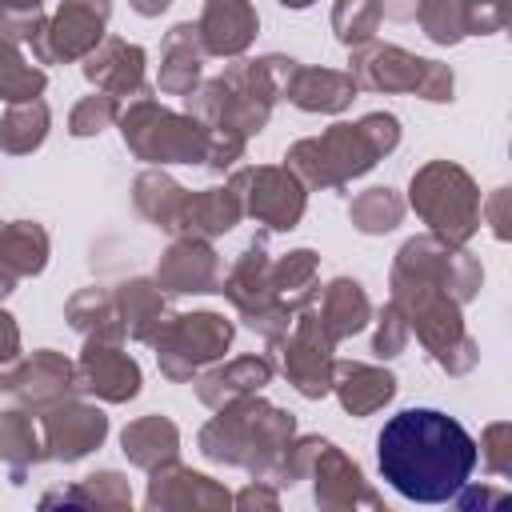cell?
Instances as JSON below:
<instances>
[{"label":"cell","instance_id":"6da1fadb","mask_svg":"<svg viewBox=\"0 0 512 512\" xmlns=\"http://www.w3.org/2000/svg\"><path fill=\"white\" fill-rule=\"evenodd\" d=\"M380 476L416 504H448L476 468V440L436 408H404L376 436Z\"/></svg>","mask_w":512,"mask_h":512},{"label":"cell","instance_id":"7a4b0ae2","mask_svg":"<svg viewBox=\"0 0 512 512\" xmlns=\"http://www.w3.org/2000/svg\"><path fill=\"white\" fill-rule=\"evenodd\" d=\"M292 72H296V60L280 52H268L256 60H232L220 76L200 80L184 96V112L208 128H236L244 136H256L264 132L276 100H284Z\"/></svg>","mask_w":512,"mask_h":512},{"label":"cell","instance_id":"3957f363","mask_svg":"<svg viewBox=\"0 0 512 512\" xmlns=\"http://www.w3.org/2000/svg\"><path fill=\"white\" fill-rule=\"evenodd\" d=\"M400 144V120L392 112H368L356 124H332L320 136H304L288 144L284 168L304 184V188H344L360 180L364 172L376 168L388 152Z\"/></svg>","mask_w":512,"mask_h":512},{"label":"cell","instance_id":"277c9868","mask_svg":"<svg viewBox=\"0 0 512 512\" xmlns=\"http://www.w3.org/2000/svg\"><path fill=\"white\" fill-rule=\"evenodd\" d=\"M292 436H296V416L252 392L216 408V416L200 428L196 448L212 464L244 468L252 480H272Z\"/></svg>","mask_w":512,"mask_h":512},{"label":"cell","instance_id":"5b68a950","mask_svg":"<svg viewBox=\"0 0 512 512\" xmlns=\"http://www.w3.org/2000/svg\"><path fill=\"white\" fill-rule=\"evenodd\" d=\"M388 288H392V304L400 308L408 332H416L424 352L448 376H468L480 360V344L464 328V316H460L464 304H456L440 284L400 276V272H388Z\"/></svg>","mask_w":512,"mask_h":512},{"label":"cell","instance_id":"8992f818","mask_svg":"<svg viewBox=\"0 0 512 512\" xmlns=\"http://www.w3.org/2000/svg\"><path fill=\"white\" fill-rule=\"evenodd\" d=\"M408 204L444 244H468L480 228L484 204L468 168L452 160H428L408 180Z\"/></svg>","mask_w":512,"mask_h":512},{"label":"cell","instance_id":"52a82bcc","mask_svg":"<svg viewBox=\"0 0 512 512\" xmlns=\"http://www.w3.org/2000/svg\"><path fill=\"white\" fill-rule=\"evenodd\" d=\"M120 136L136 160L148 168L164 164H204L208 152V124L188 112H172L152 96H136L116 116Z\"/></svg>","mask_w":512,"mask_h":512},{"label":"cell","instance_id":"ba28073f","mask_svg":"<svg viewBox=\"0 0 512 512\" xmlns=\"http://www.w3.org/2000/svg\"><path fill=\"white\" fill-rule=\"evenodd\" d=\"M348 76L364 92H412L428 104H448L456 92V76L440 60H424L400 44H356L348 48Z\"/></svg>","mask_w":512,"mask_h":512},{"label":"cell","instance_id":"9c48e42d","mask_svg":"<svg viewBox=\"0 0 512 512\" xmlns=\"http://www.w3.org/2000/svg\"><path fill=\"white\" fill-rule=\"evenodd\" d=\"M220 292H224L228 304L240 312L244 328L256 332V336H264L268 344H276V340L288 332L292 316H296V308H292L288 300H280L276 288H272V260H268L264 236H256V240L232 260V268L220 276Z\"/></svg>","mask_w":512,"mask_h":512},{"label":"cell","instance_id":"30bf717a","mask_svg":"<svg viewBox=\"0 0 512 512\" xmlns=\"http://www.w3.org/2000/svg\"><path fill=\"white\" fill-rule=\"evenodd\" d=\"M232 320H224V312H172L160 332L152 336L156 348V364L160 376H168L172 384H188L196 380V372L204 364L224 360V352L232 348Z\"/></svg>","mask_w":512,"mask_h":512},{"label":"cell","instance_id":"8fae6325","mask_svg":"<svg viewBox=\"0 0 512 512\" xmlns=\"http://www.w3.org/2000/svg\"><path fill=\"white\" fill-rule=\"evenodd\" d=\"M228 188L236 192L244 216H252L268 232H292L304 220L308 188L284 164H248V168H236L228 176Z\"/></svg>","mask_w":512,"mask_h":512},{"label":"cell","instance_id":"7c38bea8","mask_svg":"<svg viewBox=\"0 0 512 512\" xmlns=\"http://www.w3.org/2000/svg\"><path fill=\"white\" fill-rule=\"evenodd\" d=\"M392 272L416 276V280H428V284H440L456 304L476 300V292L484 284V268L468 252V244H444L432 232L404 240L400 252H396V260H392Z\"/></svg>","mask_w":512,"mask_h":512},{"label":"cell","instance_id":"4fadbf2b","mask_svg":"<svg viewBox=\"0 0 512 512\" xmlns=\"http://www.w3.org/2000/svg\"><path fill=\"white\" fill-rule=\"evenodd\" d=\"M112 0H60L52 16L40 20V28L24 40L36 56V64H72L84 60L108 32Z\"/></svg>","mask_w":512,"mask_h":512},{"label":"cell","instance_id":"5bb4252c","mask_svg":"<svg viewBox=\"0 0 512 512\" xmlns=\"http://www.w3.org/2000/svg\"><path fill=\"white\" fill-rule=\"evenodd\" d=\"M280 352V368L288 376V384L304 396V400H320L332 392V352H336V340L320 328V316L312 304L296 308L288 332L272 344Z\"/></svg>","mask_w":512,"mask_h":512},{"label":"cell","instance_id":"9a60e30c","mask_svg":"<svg viewBox=\"0 0 512 512\" xmlns=\"http://www.w3.org/2000/svg\"><path fill=\"white\" fill-rule=\"evenodd\" d=\"M304 480H312V500L320 512H356V508H380V492L364 480L360 464L344 456L332 440H316Z\"/></svg>","mask_w":512,"mask_h":512},{"label":"cell","instance_id":"2e32d148","mask_svg":"<svg viewBox=\"0 0 512 512\" xmlns=\"http://www.w3.org/2000/svg\"><path fill=\"white\" fill-rule=\"evenodd\" d=\"M0 392L16 396L20 408H28L32 416H40L44 408L76 396V364L64 352L40 348V352L20 356L16 364H8L0 372Z\"/></svg>","mask_w":512,"mask_h":512},{"label":"cell","instance_id":"e0dca14e","mask_svg":"<svg viewBox=\"0 0 512 512\" xmlns=\"http://www.w3.org/2000/svg\"><path fill=\"white\" fill-rule=\"evenodd\" d=\"M40 436H44V456L56 464H76L88 452H96L108 436V416L88 404V400H60L40 412Z\"/></svg>","mask_w":512,"mask_h":512},{"label":"cell","instance_id":"ac0fdd59","mask_svg":"<svg viewBox=\"0 0 512 512\" xmlns=\"http://www.w3.org/2000/svg\"><path fill=\"white\" fill-rule=\"evenodd\" d=\"M140 364L120 348V340H84L76 360V392L104 404H128L140 396Z\"/></svg>","mask_w":512,"mask_h":512},{"label":"cell","instance_id":"d6986e66","mask_svg":"<svg viewBox=\"0 0 512 512\" xmlns=\"http://www.w3.org/2000/svg\"><path fill=\"white\" fill-rule=\"evenodd\" d=\"M148 492H144V504L152 512H216V508H228L232 504V492L224 484H216L212 476L204 472H192L188 464H180L176 456L156 464L148 472Z\"/></svg>","mask_w":512,"mask_h":512},{"label":"cell","instance_id":"ffe728a7","mask_svg":"<svg viewBox=\"0 0 512 512\" xmlns=\"http://www.w3.org/2000/svg\"><path fill=\"white\" fill-rule=\"evenodd\" d=\"M220 276H224V264H220L212 240L176 236L168 244V252L160 256L152 280L168 296H204V292H220Z\"/></svg>","mask_w":512,"mask_h":512},{"label":"cell","instance_id":"44dd1931","mask_svg":"<svg viewBox=\"0 0 512 512\" xmlns=\"http://www.w3.org/2000/svg\"><path fill=\"white\" fill-rule=\"evenodd\" d=\"M144 64H148V56L140 44H128L120 36H104L80 60V72L88 84H96V92H108L116 100H136V96H148Z\"/></svg>","mask_w":512,"mask_h":512},{"label":"cell","instance_id":"7402d4cb","mask_svg":"<svg viewBox=\"0 0 512 512\" xmlns=\"http://www.w3.org/2000/svg\"><path fill=\"white\" fill-rule=\"evenodd\" d=\"M196 32H200V44L208 56L236 60L252 48V40L260 32L256 4L252 0H204Z\"/></svg>","mask_w":512,"mask_h":512},{"label":"cell","instance_id":"603a6c76","mask_svg":"<svg viewBox=\"0 0 512 512\" xmlns=\"http://www.w3.org/2000/svg\"><path fill=\"white\" fill-rule=\"evenodd\" d=\"M396 376L364 360H332V392L348 416H372L396 396Z\"/></svg>","mask_w":512,"mask_h":512},{"label":"cell","instance_id":"cb8c5ba5","mask_svg":"<svg viewBox=\"0 0 512 512\" xmlns=\"http://www.w3.org/2000/svg\"><path fill=\"white\" fill-rule=\"evenodd\" d=\"M272 372H276L272 360H268L264 352H256V356H236V360H228V364H216L212 372L196 376L192 384H196L200 404H208V408L216 412V408H224V404H232V400H240V396L260 392L264 384H272Z\"/></svg>","mask_w":512,"mask_h":512},{"label":"cell","instance_id":"d4e9b609","mask_svg":"<svg viewBox=\"0 0 512 512\" xmlns=\"http://www.w3.org/2000/svg\"><path fill=\"white\" fill-rule=\"evenodd\" d=\"M356 80L348 72L336 68H316V64H296L284 100L296 104L300 112H320V116H336L356 100Z\"/></svg>","mask_w":512,"mask_h":512},{"label":"cell","instance_id":"484cf974","mask_svg":"<svg viewBox=\"0 0 512 512\" xmlns=\"http://www.w3.org/2000/svg\"><path fill=\"white\" fill-rule=\"evenodd\" d=\"M204 44L192 20L172 24L164 44H160V72H156V92L164 96H188L200 84V64H204Z\"/></svg>","mask_w":512,"mask_h":512},{"label":"cell","instance_id":"4316f807","mask_svg":"<svg viewBox=\"0 0 512 512\" xmlns=\"http://www.w3.org/2000/svg\"><path fill=\"white\" fill-rule=\"evenodd\" d=\"M312 308H316V316H320V328H324L336 344L348 340V336H356V332H364L368 320H372V300H368L364 284L352 280V276H336L332 284H324V288L316 292Z\"/></svg>","mask_w":512,"mask_h":512},{"label":"cell","instance_id":"83f0119b","mask_svg":"<svg viewBox=\"0 0 512 512\" xmlns=\"http://www.w3.org/2000/svg\"><path fill=\"white\" fill-rule=\"evenodd\" d=\"M112 296H116V312H120L124 336H132V340H140V344H152V336L160 332V324L172 316L168 292H160L156 280L132 276V280H124L120 288H112Z\"/></svg>","mask_w":512,"mask_h":512},{"label":"cell","instance_id":"f1b7e54d","mask_svg":"<svg viewBox=\"0 0 512 512\" xmlns=\"http://www.w3.org/2000/svg\"><path fill=\"white\" fill-rule=\"evenodd\" d=\"M244 208L236 200V192L224 188H204V192H188L180 220H176V236H196V240H216L224 232H232L240 224Z\"/></svg>","mask_w":512,"mask_h":512},{"label":"cell","instance_id":"f546056e","mask_svg":"<svg viewBox=\"0 0 512 512\" xmlns=\"http://www.w3.org/2000/svg\"><path fill=\"white\" fill-rule=\"evenodd\" d=\"M40 460H48V456H44V436H40V424L32 420V412L28 408L0 412V464L8 468L12 484H24Z\"/></svg>","mask_w":512,"mask_h":512},{"label":"cell","instance_id":"4dcf8cb0","mask_svg":"<svg viewBox=\"0 0 512 512\" xmlns=\"http://www.w3.org/2000/svg\"><path fill=\"white\" fill-rule=\"evenodd\" d=\"M48 232L36 220H0V272L8 280L40 276L48 264Z\"/></svg>","mask_w":512,"mask_h":512},{"label":"cell","instance_id":"1f68e13d","mask_svg":"<svg viewBox=\"0 0 512 512\" xmlns=\"http://www.w3.org/2000/svg\"><path fill=\"white\" fill-rule=\"evenodd\" d=\"M120 452L128 456L132 468L152 472L156 464H164V460H172L180 452V428L160 412L140 416L120 432Z\"/></svg>","mask_w":512,"mask_h":512},{"label":"cell","instance_id":"d6a6232c","mask_svg":"<svg viewBox=\"0 0 512 512\" xmlns=\"http://www.w3.org/2000/svg\"><path fill=\"white\" fill-rule=\"evenodd\" d=\"M184 200H188V188L176 184L164 168H144L132 180V204H136V212L152 228H160V232H172L176 236V220H180Z\"/></svg>","mask_w":512,"mask_h":512},{"label":"cell","instance_id":"836d02e7","mask_svg":"<svg viewBox=\"0 0 512 512\" xmlns=\"http://www.w3.org/2000/svg\"><path fill=\"white\" fill-rule=\"evenodd\" d=\"M64 320L84 336V340H124V324L116 312V296L112 288H80L68 296L64 304Z\"/></svg>","mask_w":512,"mask_h":512},{"label":"cell","instance_id":"e575fe53","mask_svg":"<svg viewBox=\"0 0 512 512\" xmlns=\"http://www.w3.org/2000/svg\"><path fill=\"white\" fill-rule=\"evenodd\" d=\"M56 504H64V508H132V484L116 468H100V472H88L80 484L48 492L40 500V508H56Z\"/></svg>","mask_w":512,"mask_h":512},{"label":"cell","instance_id":"d590c367","mask_svg":"<svg viewBox=\"0 0 512 512\" xmlns=\"http://www.w3.org/2000/svg\"><path fill=\"white\" fill-rule=\"evenodd\" d=\"M48 124H52V112H48V104L40 96L8 104V112L0 116V152H8V156L36 152L48 140Z\"/></svg>","mask_w":512,"mask_h":512},{"label":"cell","instance_id":"8d00e7d4","mask_svg":"<svg viewBox=\"0 0 512 512\" xmlns=\"http://www.w3.org/2000/svg\"><path fill=\"white\" fill-rule=\"evenodd\" d=\"M272 288L292 308H304L320 292V256L312 248H292L272 264Z\"/></svg>","mask_w":512,"mask_h":512},{"label":"cell","instance_id":"74e56055","mask_svg":"<svg viewBox=\"0 0 512 512\" xmlns=\"http://www.w3.org/2000/svg\"><path fill=\"white\" fill-rule=\"evenodd\" d=\"M48 88L44 68L28 64V56L20 52V40H12L0 28V100L4 104H20V100H36Z\"/></svg>","mask_w":512,"mask_h":512},{"label":"cell","instance_id":"f35d334b","mask_svg":"<svg viewBox=\"0 0 512 512\" xmlns=\"http://www.w3.org/2000/svg\"><path fill=\"white\" fill-rule=\"evenodd\" d=\"M348 220H352V228L364 232V236H384V232H392V228L404 220V200H400V192L388 188V184L364 188V192H356V196L348 200Z\"/></svg>","mask_w":512,"mask_h":512},{"label":"cell","instance_id":"ab89813d","mask_svg":"<svg viewBox=\"0 0 512 512\" xmlns=\"http://www.w3.org/2000/svg\"><path fill=\"white\" fill-rule=\"evenodd\" d=\"M380 20H384L380 0H336L332 4V32H336V40L344 48H356V44L376 40Z\"/></svg>","mask_w":512,"mask_h":512},{"label":"cell","instance_id":"60d3db41","mask_svg":"<svg viewBox=\"0 0 512 512\" xmlns=\"http://www.w3.org/2000/svg\"><path fill=\"white\" fill-rule=\"evenodd\" d=\"M416 24L420 32L440 44V48H452L468 36V24H464V0H420L416 4Z\"/></svg>","mask_w":512,"mask_h":512},{"label":"cell","instance_id":"b9f144b4","mask_svg":"<svg viewBox=\"0 0 512 512\" xmlns=\"http://www.w3.org/2000/svg\"><path fill=\"white\" fill-rule=\"evenodd\" d=\"M116 116H120V100L108 96V92H92V96H84V100L72 104V112H68V132H72L76 140H88V136H100L104 128H112Z\"/></svg>","mask_w":512,"mask_h":512},{"label":"cell","instance_id":"7bdbcfd3","mask_svg":"<svg viewBox=\"0 0 512 512\" xmlns=\"http://www.w3.org/2000/svg\"><path fill=\"white\" fill-rule=\"evenodd\" d=\"M408 324H404V316H400V308L388 300L380 312H376V332H372V356H380V360H392V356H400L404 348H408Z\"/></svg>","mask_w":512,"mask_h":512},{"label":"cell","instance_id":"ee69618b","mask_svg":"<svg viewBox=\"0 0 512 512\" xmlns=\"http://www.w3.org/2000/svg\"><path fill=\"white\" fill-rule=\"evenodd\" d=\"M476 460H484L492 476H512V424L508 420H496L484 428L476 444Z\"/></svg>","mask_w":512,"mask_h":512},{"label":"cell","instance_id":"f6af8a7d","mask_svg":"<svg viewBox=\"0 0 512 512\" xmlns=\"http://www.w3.org/2000/svg\"><path fill=\"white\" fill-rule=\"evenodd\" d=\"M248 148V136L236 128H208V152H204V168L208 172H228Z\"/></svg>","mask_w":512,"mask_h":512},{"label":"cell","instance_id":"bcb514c9","mask_svg":"<svg viewBox=\"0 0 512 512\" xmlns=\"http://www.w3.org/2000/svg\"><path fill=\"white\" fill-rule=\"evenodd\" d=\"M452 500H456L460 512H476V508H508V492H500V488H468V484H460Z\"/></svg>","mask_w":512,"mask_h":512},{"label":"cell","instance_id":"7dc6e473","mask_svg":"<svg viewBox=\"0 0 512 512\" xmlns=\"http://www.w3.org/2000/svg\"><path fill=\"white\" fill-rule=\"evenodd\" d=\"M232 504H236V508H268V512H276V508H280V492H276V484H268V480H252L244 492L232 496Z\"/></svg>","mask_w":512,"mask_h":512},{"label":"cell","instance_id":"c3c4849f","mask_svg":"<svg viewBox=\"0 0 512 512\" xmlns=\"http://www.w3.org/2000/svg\"><path fill=\"white\" fill-rule=\"evenodd\" d=\"M20 360V328H16V320L0 308V372L8 368V364H16Z\"/></svg>","mask_w":512,"mask_h":512},{"label":"cell","instance_id":"681fc988","mask_svg":"<svg viewBox=\"0 0 512 512\" xmlns=\"http://www.w3.org/2000/svg\"><path fill=\"white\" fill-rule=\"evenodd\" d=\"M488 220H492L496 240H508V188H496V192H492V200H488Z\"/></svg>","mask_w":512,"mask_h":512},{"label":"cell","instance_id":"f907efd6","mask_svg":"<svg viewBox=\"0 0 512 512\" xmlns=\"http://www.w3.org/2000/svg\"><path fill=\"white\" fill-rule=\"evenodd\" d=\"M416 4L420 0H380L384 16H392V20H412L416 16Z\"/></svg>","mask_w":512,"mask_h":512},{"label":"cell","instance_id":"816d5d0a","mask_svg":"<svg viewBox=\"0 0 512 512\" xmlns=\"http://www.w3.org/2000/svg\"><path fill=\"white\" fill-rule=\"evenodd\" d=\"M132 4V12H140V16H160L172 0H128Z\"/></svg>","mask_w":512,"mask_h":512},{"label":"cell","instance_id":"f5cc1de1","mask_svg":"<svg viewBox=\"0 0 512 512\" xmlns=\"http://www.w3.org/2000/svg\"><path fill=\"white\" fill-rule=\"evenodd\" d=\"M12 288H16V280H8V276H4V272H0V300H4V296H8V292H12Z\"/></svg>","mask_w":512,"mask_h":512},{"label":"cell","instance_id":"db71d44e","mask_svg":"<svg viewBox=\"0 0 512 512\" xmlns=\"http://www.w3.org/2000/svg\"><path fill=\"white\" fill-rule=\"evenodd\" d=\"M280 4H284V8H296V12H300V8H308V4H316V0H280Z\"/></svg>","mask_w":512,"mask_h":512}]
</instances>
